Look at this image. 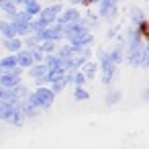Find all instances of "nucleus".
Here are the masks:
<instances>
[{"label":"nucleus","mask_w":149,"mask_h":149,"mask_svg":"<svg viewBox=\"0 0 149 149\" xmlns=\"http://www.w3.org/2000/svg\"><path fill=\"white\" fill-rule=\"evenodd\" d=\"M63 8L57 4V6H51V8H45V10H41V15H39V21L33 25V29L37 31V33H41L43 29H47V27H51L53 25V21H57V17H59V13H61Z\"/></svg>","instance_id":"f257e3e1"},{"label":"nucleus","mask_w":149,"mask_h":149,"mask_svg":"<svg viewBox=\"0 0 149 149\" xmlns=\"http://www.w3.org/2000/svg\"><path fill=\"white\" fill-rule=\"evenodd\" d=\"M53 96H55V94H53L49 88H43V86H41V88L31 96V102H33L37 108H49L51 102H53Z\"/></svg>","instance_id":"f03ea898"},{"label":"nucleus","mask_w":149,"mask_h":149,"mask_svg":"<svg viewBox=\"0 0 149 149\" xmlns=\"http://www.w3.org/2000/svg\"><path fill=\"white\" fill-rule=\"evenodd\" d=\"M118 15V0H100V17L112 21Z\"/></svg>","instance_id":"7ed1b4c3"},{"label":"nucleus","mask_w":149,"mask_h":149,"mask_svg":"<svg viewBox=\"0 0 149 149\" xmlns=\"http://www.w3.org/2000/svg\"><path fill=\"white\" fill-rule=\"evenodd\" d=\"M100 65H102V82L104 84H108L110 80H112V76H114V63H112V59L108 57V53H104V51H100Z\"/></svg>","instance_id":"20e7f679"},{"label":"nucleus","mask_w":149,"mask_h":149,"mask_svg":"<svg viewBox=\"0 0 149 149\" xmlns=\"http://www.w3.org/2000/svg\"><path fill=\"white\" fill-rule=\"evenodd\" d=\"M41 41H57V39H61L63 37V27L61 25H51V27H47V29H43L39 35H37Z\"/></svg>","instance_id":"39448f33"},{"label":"nucleus","mask_w":149,"mask_h":149,"mask_svg":"<svg viewBox=\"0 0 149 149\" xmlns=\"http://www.w3.org/2000/svg\"><path fill=\"white\" fill-rule=\"evenodd\" d=\"M78 19H80L78 10H74V8H72V10H65L63 15H59V17H57V23H59L61 27H65V25H72V23H76Z\"/></svg>","instance_id":"423d86ee"},{"label":"nucleus","mask_w":149,"mask_h":149,"mask_svg":"<svg viewBox=\"0 0 149 149\" xmlns=\"http://www.w3.org/2000/svg\"><path fill=\"white\" fill-rule=\"evenodd\" d=\"M70 41H72V45L84 47V45L92 43V35H90V33L86 31V33H80V35H74V37H70Z\"/></svg>","instance_id":"0eeeda50"},{"label":"nucleus","mask_w":149,"mask_h":149,"mask_svg":"<svg viewBox=\"0 0 149 149\" xmlns=\"http://www.w3.org/2000/svg\"><path fill=\"white\" fill-rule=\"evenodd\" d=\"M31 76H33V78H39V80H45V76H47V65L39 63V65L31 68Z\"/></svg>","instance_id":"6e6552de"},{"label":"nucleus","mask_w":149,"mask_h":149,"mask_svg":"<svg viewBox=\"0 0 149 149\" xmlns=\"http://www.w3.org/2000/svg\"><path fill=\"white\" fill-rule=\"evenodd\" d=\"M49 70H63V59H61V57L51 55V57H49V61H47V72H49Z\"/></svg>","instance_id":"1a4fd4ad"},{"label":"nucleus","mask_w":149,"mask_h":149,"mask_svg":"<svg viewBox=\"0 0 149 149\" xmlns=\"http://www.w3.org/2000/svg\"><path fill=\"white\" fill-rule=\"evenodd\" d=\"M2 114H4V118H10V120H13V123H17V125L21 123V114H19V112H17V108H13V106H8Z\"/></svg>","instance_id":"9d476101"},{"label":"nucleus","mask_w":149,"mask_h":149,"mask_svg":"<svg viewBox=\"0 0 149 149\" xmlns=\"http://www.w3.org/2000/svg\"><path fill=\"white\" fill-rule=\"evenodd\" d=\"M96 70H98V65L96 63H84V78H94V74H96Z\"/></svg>","instance_id":"9b49d317"},{"label":"nucleus","mask_w":149,"mask_h":149,"mask_svg":"<svg viewBox=\"0 0 149 149\" xmlns=\"http://www.w3.org/2000/svg\"><path fill=\"white\" fill-rule=\"evenodd\" d=\"M19 63H21L23 68H31V65H33V57H31V53H21V55H19Z\"/></svg>","instance_id":"f8f14e48"},{"label":"nucleus","mask_w":149,"mask_h":149,"mask_svg":"<svg viewBox=\"0 0 149 149\" xmlns=\"http://www.w3.org/2000/svg\"><path fill=\"white\" fill-rule=\"evenodd\" d=\"M39 49H41L43 53H45V51H53V49H55V43H53V41H43V43L39 45Z\"/></svg>","instance_id":"ddd939ff"},{"label":"nucleus","mask_w":149,"mask_h":149,"mask_svg":"<svg viewBox=\"0 0 149 149\" xmlns=\"http://www.w3.org/2000/svg\"><path fill=\"white\" fill-rule=\"evenodd\" d=\"M84 80H86V78H84V74H82V72H78L76 76H72V82H74V84H76L78 88H82V84H84Z\"/></svg>","instance_id":"4468645a"},{"label":"nucleus","mask_w":149,"mask_h":149,"mask_svg":"<svg viewBox=\"0 0 149 149\" xmlns=\"http://www.w3.org/2000/svg\"><path fill=\"white\" fill-rule=\"evenodd\" d=\"M37 13H41V6H39L37 2H31V4H29V10H27V15L31 17V15H37Z\"/></svg>","instance_id":"2eb2a0df"},{"label":"nucleus","mask_w":149,"mask_h":149,"mask_svg":"<svg viewBox=\"0 0 149 149\" xmlns=\"http://www.w3.org/2000/svg\"><path fill=\"white\" fill-rule=\"evenodd\" d=\"M74 96H76L78 100H86V98H88V92H86L84 88H76V92H74Z\"/></svg>","instance_id":"dca6fc26"},{"label":"nucleus","mask_w":149,"mask_h":149,"mask_svg":"<svg viewBox=\"0 0 149 149\" xmlns=\"http://www.w3.org/2000/svg\"><path fill=\"white\" fill-rule=\"evenodd\" d=\"M118 98H120V92H110V94L106 96V104H114Z\"/></svg>","instance_id":"f3484780"},{"label":"nucleus","mask_w":149,"mask_h":149,"mask_svg":"<svg viewBox=\"0 0 149 149\" xmlns=\"http://www.w3.org/2000/svg\"><path fill=\"white\" fill-rule=\"evenodd\" d=\"M6 47L8 49H19L21 47V41L19 39H10V41H6Z\"/></svg>","instance_id":"a211bd4d"},{"label":"nucleus","mask_w":149,"mask_h":149,"mask_svg":"<svg viewBox=\"0 0 149 149\" xmlns=\"http://www.w3.org/2000/svg\"><path fill=\"white\" fill-rule=\"evenodd\" d=\"M0 4H2V6H4V10H6V13H10V15H15V6H13V4H8V2H6V0H0Z\"/></svg>","instance_id":"6ab92c4d"},{"label":"nucleus","mask_w":149,"mask_h":149,"mask_svg":"<svg viewBox=\"0 0 149 149\" xmlns=\"http://www.w3.org/2000/svg\"><path fill=\"white\" fill-rule=\"evenodd\" d=\"M31 57L37 59V61H41V59H43V51H41V49H35V51L31 53Z\"/></svg>","instance_id":"aec40b11"},{"label":"nucleus","mask_w":149,"mask_h":149,"mask_svg":"<svg viewBox=\"0 0 149 149\" xmlns=\"http://www.w3.org/2000/svg\"><path fill=\"white\" fill-rule=\"evenodd\" d=\"M143 65H149V45L143 49Z\"/></svg>","instance_id":"412c9836"},{"label":"nucleus","mask_w":149,"mask_h":149,"mask_svg":"<svg viewBox=\"0 0 149 149\" xmlns=\"http://www.w3.org/2000/svg\"><path fill=\"white\" fill-rule=\"evenodd\" d=\"M2 63H4L6 68H13V65H15V57H6V59H4Z\"/></svg>","instance_id":"4be33fe9"},{"label":"nucleus","mask_w":149,"mask_h":149,"mask_svg":"<svg viewBox=\"0 0 149 149\" xmlns=\"http://www.w3.org/2000/svg\"><path fill=\"white\" fill-rule=\"evenodd\" d=\"M2 31H4V33H8V35H13V31H15V29H13L10 25H2Z\"/></svg>","instance_id":"5701e85b"},{"label":"nucleus","mask_w":149,"mask_h":149,"mask_svg":"<svg viewBox=\"0 0 149 149\" xmlns=\"http://www.w3.org/2000/svg\"><path fill=\"white\" fill-rule=\"evenodd\" d=\"M4 82H6V84H17V78H15V76H6Z\"/></svg>","instance_id":"b1692460"},{"label":"nucleus","mask_w":149,"mask_h":149,"mask_svg":"<svg viewBox=\"0 0 149 149\" xmlns=\"http://www.w3.org/2000/svg\"><path fill=\"white\" fill-rule=\"evenodd\" d=\"M145 100H149V90H147V94H145Z\"/></svg>","instance_id":"393cba45"},{"label":"nucleus","mask_w":149,"mask_h":149,"mask_svg":"<svg viewBox=\"0 0 149 149\" xmlns=\"http://www.w3.org/2000/svg\"><path fill=\"white\" fill-rule=\"evenodd\" d=\"M84 2H90V4H92V2H96V0H84Z\"/></svg>","instance_id":"a878e982"},{"label":"nucleus","mask_w":149,"mask_h":149,"mask_svg":"<svg viewBox=\"0 0 149 149\" xmlns=\"http://www.w3.org/2000/svg\"><path fill=\"white\" fill-rule=\"evenodd\" d=\"M72 2H74V4H78V2H82V0H72Z\"/></svg>","instance_id":"bb28decb"},{"label":"nucleus","mask_w":149,"mask_h":149,"mask_svg":"<svg viewBox=\"0 0 149 149\" xmlns=\"http://www.w3.org/2000/svg\"><path fill=\"white\" fill-rule=\"evenodd\" d=\"M19 2H25V0H19Z\"/></svg>","instance_id":"cd10ccee"}]
</instances>
